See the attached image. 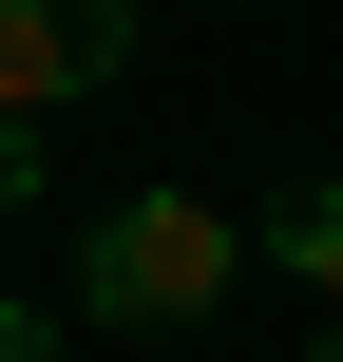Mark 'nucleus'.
I'll use <instances>...</instances> for the list:
<instances>
[{
	"mask_svg": "<svg viewBox=\"0 0 343 362\" xmlns=\"http://www.w3.org/2000/svg\"><path fill=\"white\" fill-rule=\"evenodd\" d=\"M248 267H267V248H248L210 191H134V210H95V248H76V325H115V344H191Z\"/></svg>",
	"mask_w": 343,
	"mask_h": 362,
	"instance_id": "obj_1",
	"label": "nucleus"
},
{
	"mask_svg": "<svg viewBox=\"0 0 343 362\" xmlns=\"http://www.w3.org/2000/svg\"><path fill=\"white\" fill-rule=\"evenodd\" d=\"M306 362H343V305H325V325H306Z\"/></svg>",
	"mask_w": 343,
	"mask_h": 362,
	"instance_id": "obj_6",
	"label": "nucleus"
},
{
	"mask_svg": "<svg viewBox=\"0 0 343 362\" xmlns=\"http://www.w3.org/2000/svg\"><path fill=\"white\" fill-rule=\"evenodd\" d=\"M0 210H38V115H0Z\"/></svg>",
	"mask_w": 343,
	"mask_h": 362,
	"instance_id": "obj_4",
	"label": "nucleus"
},
{
	"mask_svg": "<svg viewBox=\"0 0 343 362\" xmlns=\"http://www.w3.org/2000/svg\"><path fill=\"white\" fill-rule=\"evenodd\" d=\"M134 57H153V0H0V115L115 95Z\"/></svg>",
	"mask_w": 343,
	"mask_h": 362,
	"instance_id": "obj_2",
	"label": "nucleus"
},
{
	"mask_svg": "<svg viewBox=\"0 0 343 362\" xmlns=\"http://www.w3.org/2000/svg\"><path fill=\"white\" fill-rule=\"evenodd\" d=\"M248 248H267V267H286L306 305H343V172H306V191H286V210L248 229Z\"/></svg>",
	"mask_w": 343,
	"mask_h": 362,
	"instance_id": "obj_3",
	"label": "nucleus"
},
{
	"mask_svg": "<svg viewBox=\"0 0 343 362\" xmlns=\"http://www.w3.org/2000/svg\"><path fill=\"white\" fill-rule=\"evenodd\" d=\"M0 362H57V305H19V286H0Z\"/></svg>",
	"mask_w": 343,
	"mask_h": 362,
	"instance_id": "obj_5",
	"label": "nucleus"
}]
</instances>
